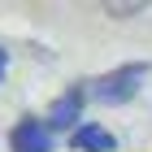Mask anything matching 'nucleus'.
<instances>
[{"mask_svg":"<svg viewBox=\"0 0 152 152\" xmlns=\"http://www.w3.org/2000/svg\"><path fill=\"white\" fill-rule=\"evenodd\" d=\"M4 70H9V52L0 48V78H4Z\"/></svg>","mask_w":152,"mask_h":152,"instance_id":"6","label":"nucleus"},{"mask_svg":"<svg viewBox=\"0 0 152 152\" xmlns=\"http://www.w3.org/2000/svg\"><path fill=\"white\" fill-rule=\"evenodd\" d=\"M70 148H74V152H113V148H117V139L109 135L104 126L83 122L78 130H70Z\"/></svg>","mask_w":152,"mask_h":152,"instance_id":"4","label":"nucleus"},{"mask_svg":"<svg viewBox=\"0 0 152 152\" xmlns=\"http://www.w3.org/2000/svg\"><path fill=\"white\" fill-rule=\"evenodd\" d=\"M148 65H122V70H109L100 74V78H91V87H87V96L91 100H100V104H126V100H135L139 96V78Z\"/></svg>","mask_w":152,"mask_h":152,"instance_id":"1","label":"nucleus"},{"mask_svg":"<svg viewBox=\"0 0 152 152\" xmlns=\"http://www.w3.org/2000/svg\"><path fill=\"white\" fill-rule=\"evenodd\" d=\"M83 104H87V87H65V91L52 100L44 126L57 135V130H78L83 126Z\"/></svg>","mask_w":152,"mask_h":152,"instance_id":"2","label":"nucleus"},{"mask_svg":"<svg viewBox=\"0 0 152 152\" xmlns=\"http://www.w3.org/2000/svg\"><path fill=\"white\" fill-rule=\"evenodd\" d=\"M52 139H57V135H52L39 117H22V122L9 130L13 152H52Z\"/></svg>","mask_w":152,"mask_h":152,"instance_id":"3","label":"nucleus"},{"mask_svg":"<svg viewBox=\"0 0 152 152\" xmlns=\"http://www.w3.org/2000/svg\"><path fill=\"white\" fill-rule=\"evenodd\" d=\"M143 4H109V13H113V18H122V13H139Z\"/></svg>","mask_w":152,"mask_h":152,"instance_id":"5","label":"nucleus"}]
</instances>
